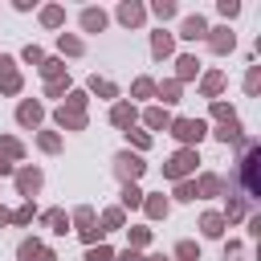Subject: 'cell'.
<instances>
[{
    "label": "cell",
    "mask_w": 261,
    "mask_h": 261,
    "mask_svg": "<svg viewBox=\"0 0 261 261\" xmlns=\"http://www.w3.org/2000/svg\"><path fill=\"white\" fill-rule=\"evenodd\" d=\"M200 228H204V237H220V232H224V216H216V212H208V216L200 220Z\"/></svg>",
    "instance_id": "cell-8"
},
{
    "label": "cell",
    "mask_w": 261,
    "mask_h": 261,
    "mask_svg": "<svg viewBox=\"0 0 261 261\" xmlns=\"http://www.w3.org/2000/svg\"><path fill=\"white\" fill-rule=\"evenodd\" d=\"M20 257H24V261H53V257H49L37 241H24V245H20Z\"/></svg>",
    "instance_id": "cell-9"
},
{
    "label": "cell",
    "mask_w": 261,
    "mask_h": 261,
    "mask_svg": "<svg viewBox=\"0 0 261 261\" xmlns=\"http://www.w3.org/2000/svg\"><path fill=\"white\" fill-rule=\"evenodd\" d=\"M159 94H163V102H175V94H179V86H175V82H167V86H159Z\"/></svg>",
    "instance_id": "cell-23"
},
{
    "label": "cell",
    "mask_w": 261,
    "mask_h": 261,
    "mask_svg": "<svg viewBox=\"0 0 261 261\" xmlns=\"http://www.w3.org/2000/svg\"><path fill=\"white\" fill-rule=\"evenodd\" d=\"M192 167H196V151H179V155L167 163V175H175V179H179V175H188Z\"/></svg>",
    "instance_id": "cell-3"
},
{
    "label": "cell",
    "mask_w": 261,
    "mask_h": 261,
    "mask_svg": "<svg viewBox=\"0 0 261 261\" xmlns=\"http://www.w3.org/2000/svg\"><path fill=\"white\" fill-rule=\"evenodd\" d=\"M196 65H200L196 57H179V77H192V73H196Z\"/></svg>",
    "instance_id": "cell-19"
},
{
    "label": "cell",
    "mask_w": 261,
    "mask_h": 261,
    "mask_svg": "<svg viewBox=\"0 0 261 261\" xmlns=\"http://www.w3.org/2000/svg\"><path fill=\"white\" fill-rule=\"evenodd\" d=\"M61 53H82V41H73V37H61Z\"/></svg>",
    "instance_id": "cell-22"
},
{
    "label": "cell",
    "mask_w": 261,
    "mask_h": 261,
    "mask_svg": "<svg viewBox=\"0 0 261 261\" xmlns=\"http://www.w3.org/2000/svg\"><path fill=\"white\" fill-rule=\"evenodd\" d=\"M61 16H65L61 8H45V24H61Z\"/></svg>",
    "instance_id": "cell-24"
},
{
    "label": "cell",
    "mask_w": 261,
    "mask_h": 261,
    "mask_svg": "<svg viewBox=\"0 0 261 261\" xmlns=\"http://www.w3.org/2000/svg\"><path fill=\"white\" fill-rule=\"evenodd\" d=\"M151 261H163V257H151Z\"/></svg>",
    "instance_id": "cell-37"
},
{
    "label": "cell",
    "mask_w": 261,
    "mask_h": 261,
    "mask_svg": "<svg viewBox=\"0 0 261 261\" xmlns=\"http://www.w3.org/2000/svg\"><path fill=\"white\" fill-rule=\"evenodd\" d=\"M147 212L151 216H167V200H147Z\"/></svg>",
    "instance_id": "cell-21"
},
{
    "label": "cell",
    "mask_w": 261,
    "mask_h": 261,
    "mask_svg": "<svg viewBox=\"0 0 261 261\" xmlns=\"http://www.w3.org/2000/svg\"><path fill=\"white\" fill-rule=\"evenodd\" d=\"M16 118H20L24 126H37V122H41V106H37V102H20V110H16Z\"/></svg>",
    "instance_id": "cell-6"
},
{
    "label": "cell",
    "mask_w": 261,
    "mask_h": 261,
    "mask_svg": "<svg viewBox=\"0 0 261 261\" xmlns=\"http://www.w3.org/2000/svg\"><path fill=\"white\" fill-rule=\"evenodd\" d=\"M147 122H151V126H163L167 114H163V110H147Z\"/></svg>",
    "instance_id": "cell-26"
},
{
    "label": "cell",
    "mask_w": 261,
    "mask_h": 261,
    "mask_svg": "<svg viewBox=\"0 0 261 261\" xmlns=\"http://www.w3.org/2000/svg\"><path fill=\"white\" fill-rule=\"evenodd\" d=\"M8 171H12V163H4V159H0V175H8Z\"/></svg>",
    "instance_id": "cell-35"
},
{
    "label": "cell",
    "mask_w": 261,
    "mask_h": 261,
    "mask_svg": "<svg viewBox=\"0 0 261 261\" xmlns=\"http://www.w3.org/2000/svg\"><path fill=\"white\" fill-rule=\"evenodd\" d=\"M179 37H184V41H200V37H208V24H204V16H188Z\"/></svg>",
    "instance_id": "cell-5"
},
{
    "label": "cell",
    "mask_w": 261,
    "mask_h": 261,
    "mask_svg": "<svg viewBox=\"0 0 261 261\" xmlns=\"http://www.w3.org/2000/svg\"><path fill=\"white\" fill-rule=\"evenodd\" d=\"M171 12H175V4H163V0L155 4V16H171Z\"/></svg>",
    "instance_id": "cell-34"
},
{
    "label": "cell",
    "mask_w": 261,
    "mask_h": 261,
    "mask_svg": "<svg viewBox=\"0 0 261 261\" xmlns=\"http://www.w3.org/2000/svg\"><path fill=\"white\" fill-rule=\"evenodd\" d=\"M130 118H135L130 106H114V122H118V126H130Z\"/></svg>",
    "instance_id": "cell-16"
},
{
    "label": "cell",
    "mask_w": 261,
    "mask_h": 261,
    "mask_svg": "<svg viewBox=\"0 0 261 261\" xmlns=\"http://www.w3.org/2000/svg\"><path fill=\"white\" fill-rule=\"evenodd\" d=\"M122 204H130V208H139V204H143V192H139L135 184H126V188H122Z\"/></svg>",
    "instance_id": "cell-14"
},
{
    "label": "cell",
    "mask_w": 261,
    "mask_h": 261,
    "mask_svg": "<svg viewBox=\"0 0 261 261\" xmlns=\"http://www.w3.org/2000/svg\"><path fill=\"white\" fill-rule=\"evenodd\" d=\"M220 12H224V16H237V12H241V4H232V0H220Z\"/></svg>",
    "instance_id": "cell-28"
},
{
    "label": "cell",
    "mask_w": 261,
    "mask_h": 261,
    "mask_svg": "<svg viewBox=\"0 0 261 261\" xmlns=\"http://www.w3.org/2000/svg\"><path fill=\"white\" fill-rule=\"evenodd\" d=\"M0 151H8V155H20V143H16V139H4V143H0Z\"/></svg>",
    "instance_id": "cell-30"
},
{
    "label": "cell",
    "mask_w": 261,
    "mask_h": 261,
    "mask_svg": "<svg viewBox=\"0 0 261 261\" xmlns=\"http://www.w3.org/2000/svg\"><path fill=\"white\" fill-rule=\"evenodd\" d=\"M118 261H139V257H135V253H122V257H118Z\"/></svg>",
    "instance_id": "cell-36"
},
{
    "label": "cell",
    "mask_w": 261,
    "mask_h": 261,
    "mask_svg": "<svg viewBox=\"0 0 261 261\" xmlns=\"http://www.w3.org/2000/svg\"><path fill=\"white\" fill-rule=\"evenodd\" d=\"M179 200H196V184H179Z\"/></svg>",
    "instance_id": "cell-31"
},
{
    "label": "cell",
    "mask_w": 261,
    "mask_h": 261,
    "mask_svg": "<svg viewBox=\"0 0 261 261\" xmlns=\"http://www.w3.org/2000/svg\"><path fill=\"white\" fill-rule=\"evenodd\" d=\"M179 257H188V261H192V257H200V253H196V245H192V241H184V245H179Z\"/></svg>",
    "instance_id": "cell-32"
},
{
    "label": "cell",
    "mask_w": 261,
    "mask_h": 261,
    "mask_svg": "<svg viewBox=\"0 0 261 261\" xmlns=\"http://www.w3.org/2000/svg\"><path fill=\"white\" fill-rule=\"evenodd\" d=\"M114 163H118V175H122V179H135V175L143 171V159H139V155H126V151H122Z\"/></svg>",
    "instance_id": "cell-4"
},
{
    "label": "cell",
    "mask_w": 261,
    "mask_h": 261,
    "mask_svg": "<svg viewBox=\"0 0 261 261\" xmlns=\"http://www.w3.org/2000/svg\"><path fill=\"white\" fill-rule=\"evenodd\" d=\"M4 90L16 94V90H20V77H16V73H4Z\"/></svg>",
    "instance_id": "cell-25"
},
{
    "label": "cell",
    "mask_w": 261,
    "mask_h": 261,
    "mask_svg": "<svg viewBox=\"0 0 261 261\" xmlns=\"http://www.w3.org/2000/svg\"><path fill=\"white\" fill-rule=\"evenodd\" d=\"M57 122H61V126H82V114H77V110H61Z\"/></svg>",
    "instance_id": "cell-17"
},
{
    "label": "cell",
    "mask_w": 261,
    "mask_h": 261,
    "mask_svg": "<svg viewBox=\"0 0 261 261\" xmlns=\"http://www.w3.org/2000/svg\"><path fill=\"white\" fill-rule=\"evenodd\" d=\"M86 261H110V249H90V257Z\"/></svg>",
    "instance_id": "cell-33"
},
{
    "label": "cell",
    "mask_w": 261,
    "mask_h": 261,
    "mask_svg": "<svg viewBox=\"0 0 261 261\" xmlns=\"http://www.w3.org/2000/svg\"><path fill=\"white\" fill-rule=\"evenodd\" d=\"M163 53H171V37L167 33H155V57H163Z\"/></svg>",
    "instance_id": "cell-15"
},
{
    "label": "cell",
    "mask_w": 261,
    "mask_h": 261,
    "mask_svg": "<svg viewBox=\"0 0 261 261\" xmlns=\"http://www.w3.org/2000/svg\"><path fill=\"white\" fill-rule=\"evenodd\" d=\"M118 16H122V24H139V20H143V8H139V4H122Z\"/></svg>",
    "instance_id": "cell-12"
},
{
    "label": "cell",
    "mask_w": 261,
    "mask_h": 261,
    "mask_svg": "<svg viewBox=\"0 0 261 261\" xmlns=\"http://www.w3.org/2000/svg\"><path fill=\"white\" fill-rule=\"evenodd\" d=\"M208 41H212V49H216V53H228V49H232V33H228V29H212V37H208Z\"/></svg>",
    "instance_id": "cell-7"
},
{
    "label": "cell",
    "mask_w": 261,
    "mask_h": 261,
    "mask_svg": "<svg viewBox=\"0 0 261 261\" xmlns=\"http://www.w3.org/2000/svg\"><path fill=\"white\" fill-rule=\"evenodd\" d=\"M216 139H220V143H237V139H241V126H237V122H224V126L216 130Z\"/></svg>",
    "instance_id": "cell-13"
},
{
    "label": "cell",
    "mask_w": 261,
    "mask_h": 261,
    "mask_svg": "<svg viewBox=\"0 0 261 261\" xmlns=\"http://www.w3.org/2000/svg\"><path fill=\"white\" fill-rule=\"evenodd\" d=\"M220 86H224V77H220V73H208V77H204V94H216Z\"/></svg>",
    "instance_id": "cell-20"
},
{
    "label": "cell",
    "mask_w": 261,
    "mask_h": 261,
    "mask_svg": "<svg viewBox=\"0 0 261 261\" xmlns=\"http://www.w3.org/2000/svg\"><path fill=\"white\" fill-rule=\"evenodd\" d=\"M82 24H86V33H98V29L106 24V16H102L98 8H86V12H82Z\"/></svg>",
    "instance_id": "cell-10"
},
{
    "label": "cell",
    "mask_w": 261,
    "mask_h": 261,
    "mask_svg": "<svg viewBox=\"0 0 261 261\" xmlns=\"http://www.w3.org/2000/svg\"><path fill=\"white\" fill-rule=\"evenodd\" d=\"M16 179H20V192H24V196H33V192L41 188V171H20Z\"/></svg>",
    "instance_id": "cell-11"
},
{
    "label": "cell",
    "mask_w": 261,
    "mask_h": 261,
    "mask_svg": "<svg viewBox=\"0 0 261 261\" xmlns=\"http://www.w3.org/2000/svg\"><path fill=\"white\" fill-rule=\"evenodd\" d=\"M216 188H220V179H216V175H204V179H200V188H196V196H200V192H204V196H212Z\"/></svg>",
    "instance_id": "cell-18"
},
{
    "label": "cell",
    "mask_w": 261,
    "mask_h": 261,
    "mask_svg": "<svg viewBox=\"0 0 261 261\" xmlns=\"http://www.w3.org/2000/svg\"><path fill=\"white\" fill-rule=\"evenodd\" d=\"M49 220H53V228H57V232H65V228H69V220H65V212H53Z\"/></svg>",
    "instance_id": "cell-27"
},
{
    "label": "cell",
    "mask_w": 261,
    "mask_h": 261,
    "mask_svg": "<svg viewBox=\"0 0 261 261\" xmlns=\"http://www.w3.org/2000/svg\"><path fill=\"white\" fill-rule=\"evenodd\" d=\"M241 179H245V196H257V147H245V163H241Z\"/></svg>",
    "instance_id": "cell-1"
},
{
    "label": "cell",
    "mask_w": 261,
    "mask_h": 261,
    "mask_svg": "<svg viewBox=\"0 0 261 261\" xmlns=\"http://www.w3.org/2000/svg\"><path fill=\"white\" fill-rule=\"evenodd\" d=\"M200 135H204V122H200V118H179V122H175V139L200 143Z\"/></svg>",
    "instance_id": "cell-2"
},
{
    "label": "cell",
    "mask_w": 261,
    "mask_h": 261,
    "mask_svg": "<svg viewBox=\"0 0 261 261\" xmlns=\"http://www.w3.org/2000/svg\"><path fill=\"white\" fill-rule=\"evenodd\" d=\"M41 69H45V77H57V73H61V61H45Z\"/></svg>",
    "instance_id": "cell-29"
}]
</instances>
